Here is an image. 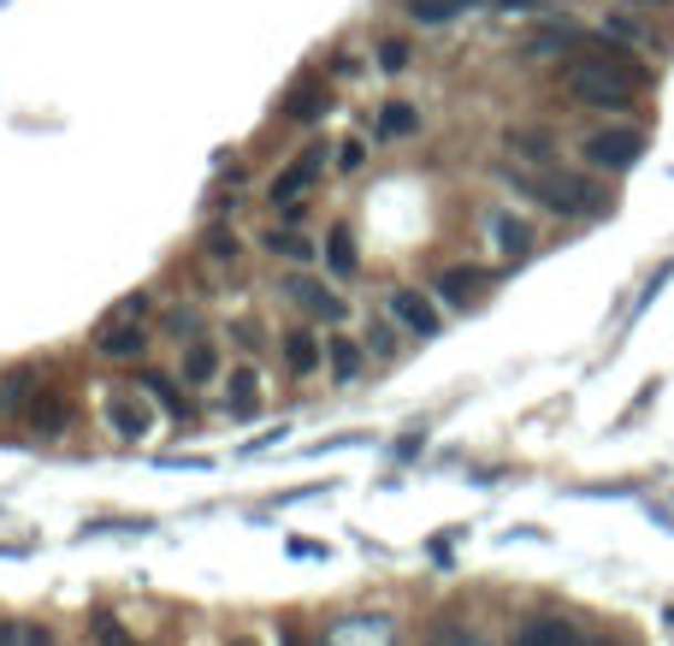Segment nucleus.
Instances as JSON below:
<instances>
[{"mask_svg":"<svg viewBox=\"0 0 674 646\" xmlns=\"http://www.w3.org/2000/svg\"><path fill=\"white\" fill-rule=\"evenodd\" d=\"M95 350L113 356V362H131V356L148 350V338H143V327H136V320H118V327H107V332L95 338Z\"/></svg>","mask_w":674,"mask_h":646,"instance_id":"obj_8","label":"nucleus"},{"mask_svg":"<svg viewBox=\"0 0 674 646\" xmlns=\"http://www.w3.org/2000/svg\"><path fill=\"white\" fill-rule=\"evenodd\" d=\"M610 37H633V42H645V24H633V19H610Z\"/></svg>","mask_w":674,"mask_h":646,"instance_id":"obj_26","label":"nucleus"},{"mask_svg":"<svg viewBox=\"0 0 674 646\" xmlns=\"http://www.w3.org/2000/svg\"><path fill=\"white\" fill-rule=\"evenodd\" d=\"M207 249H214L219 262H231V255H237V237H231V232H207Z\"/></svg>","mask_w":674,"mask_h":646,"instance_id":"obj_23","label":"nucleus"},{"mask_svg":"<svg viewBox=\"0 0 674 646\" xmlns=\"http://www.w3.org/2000/svg\"><path fill=\"white\" fill-rule=\"evenodd\" d=\"M284 646H302V640H297V635H284Z\"/></svg>","mask_w":674,"mask_h":646,"instance_id":"obj_28","label":"nucleus"},{"mask_svg":"<svg viewBox=\"0 0 674 646\" xmlns=\"http://www.w3.org/2000/svg\"><path fill=\"white\" fill-rule=\"evenodd\" d=\"M332 368H338V380H350V373L361 368V350L350 345V338H338V345H332Z\"/></svg>","mask_w":674,"mask_h":646,"instance_id":"obj_20","label":"nucleus"},{"mask_svg":"<svg viewBox=\"0 0 674 646\" xmlns=\"http://www.w3.org/2000/svg\"><path fill=\"white\" fill-rule=\"evenodd\" d=\"M391 315L403 320L408 332H421V338L438 332V309H432V303H426L421 291H396V297H391Z\"/></svg>","mask_w":674,"mask_h":646,"instance_id":"obj_7","label":"nucleus"},{"mask_svg":"<svg viewBox=\"0 0 674 646\" xmlns=\"http://www.w3.org/2000/svg\"><path fill=\"white\" fill-rule=\"evenodd\" d=\"M639 7H663V0H639Z\"/></svg>","mask_w":674,"mask_h":646,"instance_id":"obj_29","label":"nucleus"},{"mask_svg":"<svg viewBox=\"0 0 674 646\" xmlns=\"http://www.w3.org/2000/svg\"><path fill=\"white\" fill-rule=\"evenodd\" d=\"M497 237H504V249H509V255H521V249H527V226H515V219H497Z\"/></svg>","mask_w":674,"mask_h":646,"instance_id":"obj_21","label":"nucleus"},{"mask_svg":"<svg viewBox=\"0 0 674 646\" xmlns=\"http://www.w3.org/2000/svg\"><path fill=\"white\" fill-rule=\"evenodd\" d=\"M284 297H297L308 315H325V320H343V297L338 291H325V285H314V279H284Z\"/></svg>","mask_w":674,"mask_h":646,"instance_id":"obj_6","label":"nucleus"},{"mask_svg":"<svg viewBox=\"0 0 674 646\" xmlns=\"http://www.w3.org/2000/svg\"><path fill=\"white\" fill-rule=\"evenodd\" d=\"M414 125H421V113H414L408 101H391V107H379V131H385V137H408Z\"/></svg>","mask_w":674,"mask_h":646,"instance_id":"obj_13","label":"nucleus"},{"mask_svg":"<svg viewBox=\"0 0 674 646\" xmlns=\"http://www.w3.org/2000/svg\"><path fill=\"white\" fill-rule=\"evenodd\" d=\"M639 155H645V137H639V131H592V137H585V161L603 166V173H628Z\"/></svg>","mask_w":674,"mask_h":646,"instance_id":"obj_3","label":"nucleus"},{"mask_svg":"<svg viewBox=\"0 0 674 646\" xmlns=\"http://www.w3.org/2000/svg\"><path fill=\"white\" fill-rule=\"evenodd\" d=\"M449 646H491V640H486V635H474V628H462V635L449 640Z\"/></svg>","mask_w":674,"mask_h":646,"instance_id":"obj_27","label":"nucleus"},{"mask_svg":"<svg viewBox=\"0 0 674 646\" xmlns=\"http://www.w3.org/2000/svg\"><path fill=\"white\" fill-rule=\"evenodd\" d=\"M391 617H343L320 646H391Z\"/></svg>","mask_w":674,"mask_h":646,"instance_id":"obj_4","label":"nucleus"},{"mask_svg":"<svg viewBox=\"0 0 674 646\" xmlns=\"http://www.w3.org/2000/svg\"><path fill=\"white\" fill-rule=\"evenodd\" d=\"M361 155H367L361 143H343V148H338V166H343V173H355V166H361Z\"/></svg>","mask_w":674,"mask_h":646,"instance_id":"obj_25","label":"nucleus"},{"mask_svg":"<svg viewBox=\"0 0 674 646\" xmlns=\"http://www.w3.org/2000/svg\"><path fill=\"white\" fill-rule=\"evenodd\" d=\"M113 428L125 439H143L148 433V410H143V403H113Z\"/></svg>","mask_w":674,"mask_h":646,"instance_id":"obj_16","label":"nucleus"},{"mask_svg":"<svg viewBox=\"0 0 674 646\" xmlns=\"http://www.w3.org/2000/svg\"><path fill=\"white\" fill-rule=\"evenodd\" d=\"M568 90L580 101H592V107H628L633 101V72L628 65H610V60H574L568 65Z\"/></svg>","mask_w":674,"mask_h":646,"instance_id":"obj_1","label":"nucleus"},{"mask_svg":"<svg viewBox=\"0 0 674 646\" xmlns=\"http://www.w3.org/2000/svg\"><path fill=\"white\" fill-rule=\"evenodd\" d=\"M379 65H385V72H403V65H408V48H403V42H385V48H379Z\"/></svg>","mask_w":674,"mask_h":646,"instance_id":"obj_22","label":"nucleus"},{"mask_svg":"<svg viewBox=\"0 0 674 646\" xmlns=\"http://www.w3.org/2000/svg\"><path fill=\"white\" fill-rule=\"evenodd\" d=\"M456 12H462V0H414L408 19H421V24H449Z\"/></svg>","mask_w":674,"mask_h":646,"instance_id":"obj_17","label":"nucleus"},{"mask_svg":"<svg viewBox=\"0 0 674 646\" xmlns=\"http://www.w3.org/2000/svg\"><path fill=\"white\" fill-rule=\"evenodd\" d=\"M231 646H249V640H231Z\"/></svg>","mask_w":674,"mask_h":646,"instance_id":"obj_30","label":"nucleus"},{"mask_svg":"<svg viewBox=\"0 0 674 646\" xmlns=\"http://www.w3.org/2000/svg\"><path fill=\"white\" fill-rule=\"evenodd\" d=\"M267 249H272V255H290V262H308V244H302L297 232H272Z\"/></svg>","mask_w":674,"mask_h":646,"instance_id":"obj_18","label":"nucleus"},{"mask_svg":"<svg viewBox=\"0 0 674 646\" xmlns=\"http://www.w3.org/2000/svg\"><path fill=\"white\" fill-rule=\"evenodd\" d=\"M261 410V380H255L249 368L231 373V416H255Z\"/></svg>","mask_w":674,"mask_h":646,"instance_id":"obj_11","label":"nucleus"},{"mask_svg":"<svg viewBox=\"0 0 674 646\" xmlns=\"http://www.w3.org/2000/svg\"><path fill=\"white\" fill-rule=\"evenodd\" d=\"M479 285H486V274H474V267H449V274H438V297L444 303H468Z\"/></svg>","mask_w":674,"mask_h":646,"instance_id":"obj_10","label":"nucleus"},{"mask_svg":"<svg viewBox=\"0 0 674 646\" xmlns=\"http://www.w3.org/2000/svg\"><path fill=\"white\" fill-rule=\"evenodd\" d=\"M284 362L297 368V373H314V362H320V345H314L308 332H290V338H284Z\"/></svg>","mask_w":674,"mask_h":646,"instance_id":"obj_14","label":"nucleus"},{"mask_svg":"<svg viewBox=\"0 0 674 646\" xmlns=\"http://www.w3.org/2000/svg\"><path fill=\"white\" fill-rule=\"evenodd\" d=\"M320 148H308V155H297V166H284V173L279 178H272V202H279V208H284V202H297L302 191H308V184H314L320 178Z\"/></svg>","mask_w":674,"mask_h":646,"instance_id":"obj_5","label":"nucleus"},{"mask_svg":"<svg viewBox=\"0 0 674 646\" xmlns=\"http://www.w3.org/2000/svg\"><path fill=\"white\" fill-rule=\"evenodd\" d=\"M214 368H219V356H214V350H207V345H189V356H184V380H189V386L214 380Z\"/></svg>","mask_w":674,"mask_h":646,"instance_id":"obj_15","label":"nucleus"},{"mask_svg":"<svg viewBox=\"0 0 674 646\" xmlns=\"http://www.w3.org/2000/svg\"><path fill=\"white\" fill-rule=\"evenodd\" d=\"M314 107H320V95H314V90H302L297 101H290V119H320Z\"/></svg>","mask_w":674,"mask_h":646,"instance_id":"obj_24","label":"nucleus"},{"mask_svg":"<svg viewBox=\"0 0 674 646\" xmlns=\"http://www.w3.org/2000/svg\"><path fill=\"white\" fill-rule=\"evenodd\" d=\"M515 646H580V635L562 617H539V623H527L521 635H515Z\"/></svg>","mask_w":674,"mask_h":646,"instance_id":"obj_9","label":"nucleus"},{"mask_svg":"<svg viewBox=\"0 0 674 646\" xmlns=\"http://www.w3.org/2000/svg\"><path fill=\"white\" fill-rule=\"evenodd\" d=\"M509 184H515V191H527L532 202H545L550 214H585V208H598V196L585 191V184L562 178V173H515V166H509Z\"/></svg>","mask_w":674,"mask_h":646,"instance_id":"obj_2","label":"nucleus"},{"mask_svg":"<svg viewBox=\"0 0 674 646\" xmlns=\"http://www.w3.org/2000/svg\"><path fill=\"white\" fill-rule=\"evenodd\" d=\"M325 262H332V274H355V237H350V226H332V237H325Z\"/></svg>","mask_w":674,"mask_h":646,"instance_id":"obj_12","label":"nucleus"},{"mask_svg":"<svg viewBox=\"0 0 674 646\" xmlns=\"http://www.w3.org/2000/svg\"><path fill=\"white\" fill-rule=\"evenodd\" d=\"M0 646H54L42 635V628H24V623H12V628H0Z\"/></svg>","mask_w":674,"mask_h":646,"instance_id":"obj_19","label":"nucleus"}]
</instances>
